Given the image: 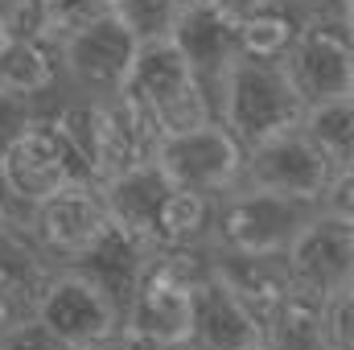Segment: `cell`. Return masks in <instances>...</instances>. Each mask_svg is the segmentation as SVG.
Segmentation results:
<instances>
[{
  "label": "cell",
  "instance_id": "cell-31",
  "mask_svg": "<svg viewBox=\"0 0 354 350\" xmlns=\"http://www.w3.org/2000/svg\"><path fill=\"white\" fill-rule=\"evenodd\" d=\"M75 350H128V338H124V330H120V334H107V338H99V342H87V347H75Z\"/></svg>",
  "mask_w": 354,
  "mask_h": 350
},
{
  "label": "cell",
  "instance_id": "cell-24",
  "mask_svg": "<svg viewBox=\"0 0 354 350\" xmlns=\"http://www.w3.org/2000/svg\"><path fill=\"white\" fill-rule=\"evenodd\" d=\"M317 313H322V330H326L330 350H354V284L326 293L317 301Z\"/></svg>",
  "mask_w": 354,
  "mask_h": 350
},
{
  "label": "cell",
  "instance_id": "cell-23",
  "mask_svg": "<svg viewBox=\"0 0 354 350\" xmlns=\"http://www.w3.org/2000/svg\"><path fill=\"white\" fill-rule=\"evenodd\" d=\"M181 8H185V0H111V12L136 33V42L169 37Z\"/></svg>",
  "mask_w": 354,
  "mask_h": 350
},
{
  "label": "cell",
  "instance_id": "cell-19",
  "mask_svg": "<svg viewBox=\"0 0 354 350\" xmlns=\"http://www.w3.org/2000/svg\"><path fill=\"white\" fill-rule=\"evenodd\" d=\"M309 17L313 12L301 0H268L252 8L248 17H239V54L260 62H280Z\"/></svg>",
  "mask_w": 354,
  "mask_h": 350
},
{
  "label": "cell",
  "instance_id": "cell-1",
  "mask_svg": "<svg viewBox=\"0 0 354 350\" xmlns=\"http://www.w3.org/2000/svg\"><path fill=\"white\" fill-rule=\"evenodd\" d=\"M46 116L95 185L120 177L140 161H153V145L161 140L128 95H111V99L66 95L58 107H46Z\"/></svg>",
  "mask_w": 354,
  "mask_h": 350
},
{
  "label": "cell",
  "instance_id": "cell-20",
  "mask_svg": "<svg viewBox=\"0 0 354 350\" xmlns=\"http://www.w3.org/2000/svg\"><path fill=\"white\" fill-rule=\"evenodd\" d=\"M210 223H214V198L174 185L165 194V206L153 227V248H210Z\"/></svg>",
  "mask_w": 354,
  "mask_h": 350
},
{
  "label": "cell",
  "instance_id": "cell-2",
  "mask_svg": "<svg viewBox=\"0 0 354 350\" xmlns=\"http://www.w3.org/2000/svg\"><path fill=\"white\" fill-rule=\"evenodd\" d=\"M214 120L243 149H252L288 128H301L305 99L288 83L280 62H260L239 54L214 83Z\"/></svg>",
  "mask_w": 354,
  "mask_h": 350
},
{
  "label": "cell",
  "instance_id": "cell-14",
  "mask_svg": "<svg viewBox=\"0 0 354 350\" xmlns=\"http://www.w3.org/2000/svg\"><path fill=\"white\" fill-rule=\"evenodd\" d=\"M189 342L198 350H264V322L206 268L194 293Z\"/></svg>",
  "mask_w": 354,
  "mask_h": 350
},
{
  "label": "cell",
  "instance_id": "cell-21",
  "mask_svg": "<svg viewBox=\"0 0 354 350\" xmlns=\"http://www.w3.org/2000/svg\"><path fill=\"white\" fill-rule=\"evenodd\" d=\"M264 350H330L317 297H305L292 288L264 317Z\"/></svg>",
  "mask_w": 354,
  "mask_h": 350
},
{
  "label": "cell",
  "instance_id": "cell-6",
  "mask_svg": "<svg viewBox=\"0 0 354 350\" xmlns=\"http://www.w3.org/2000/svg\"><path fill=\"white\" fill-rule=\"evenodd\" d=\"M75 181H87V174L41 107V116L29 124V132L0 157V190H4L8 214L25 219L33 206H41L46 198H54L58 190H66Z\"/></svg>",
  "mask_w": 354,
  "mask_h": 350
},
{
  "label": "cell",
  "instance_id": "cell-27",
  "mask_svg": "<svg viewBox=\"0 0 354 350\" xmlns=\"http://www.w3.org/2000/svg\"><path fill=\"white\" fill-rule=\"evenodd\" d=\"M0 350H75L66 338H58L46 322H37L33 313L12 317L8 330L0 334Z\"/></svg>",
  "mask_w": 354,
  "mask_h": 350
},
{
  "label": "cell",
  "instance_id": "cell-18",
  "mask_svg": "<svg viewBox=\"0 0 354 350\" xmlns=\"http://www.w3.org/2000/svg\"><path fill=\"white\" fill-rule=\"evenodd\" d=\"M0 87L17 91L25 99H46L62 87L58 79V46L41 37H4L0 42Z\"/></svg>",
  "mask_w": 354,
  "mask_h": 350
},
{
  "label": "cell",
  "instance_id": "cell-30",
  "mask_svg": "<svg viewBox=\"0 0 354 350\" xmlns=\"http://www.w3.org/2000/svg\"><path fill=\"white\" fill-rule=\"evenodd\" d=\"M128 350H198V347L194 342H136V338H128Z\"/></svg>",
  "mask_w": 354,
  "mask_h": 350
},
{
  "label": "cell",
  "instance_id": "cell-26",
  "mask_svg": "<svg viewBox=\"0 0 354 350\" xmlns=\"http://www.w3.org/2000/svg\"><path fill=\"white\" fill-rule=\"evenodd\" d=\"M41 116V103L37 99H25L17 91L0 87V157L29 132V124Z\"/></svg>",
  "mask_w": 354,
  "mask_h": 350
},
{
  "label": "cell",
  "instance_id": "cell-4",
  "mask_svg": "<svg viewBox=\"0 0 354 350\" xmlns=\"http://www.w3.org/2000/svg\"><path fill=\"white\" fill-rule=\"evenodd\" d=\"M313 206L239 181L223 198H214L210 248L218 252H252V256H284L297 231L309 223Z\"/></svg>",
  "mask_w": 354,
  "mask_h": 350
},
{
  "label": "cell",
  "instance_id": "cell-11",
  "mask_svg": "<svg viewBox=\"0 0 354 350\" xmlns=\"http://www.w3.org/2000/svg\"><path fill=\"white\" fill-rule=\"evenodd\" d=\"M284 268L292 288L317 301L334 288L354 284V219H334L313 210L309 223L288 243Z\"/></svg>",
  "mask_w": 354,
  "mask_h": 350
},
{
  "label": "cell",
  "instance_id": "cell-12",
  "mask_svg": "<svg viewBox=\"0 0 354 350\" xmlns=\"http://www.w3.org/2000/svg\"><path fill=\"white\" fill-rule=\"evenodd\" d=\"M330 174H334L330 157L305 136V128H288L272 140H260L243 157V181L248 185L309 202L313 210H317V198H322Z\"/></svg>",
  "mask_w": 354,
  "mask_h": 350
},
{
  "label": "cell",
  "instance_id": "cell-29",
  "mask_svg": "<svg viewBox=\"0 0 354 350\" xmlns=\"http://www.w3.org/2000/svg\"><path fill=\"white\" fill-rule=\"evenodd\" d=\"M210 4L223 8V12H231V17L239 21V17H248L252 8H260V4H268V0H210Z\"/></svg>",
  "mask_w": 354,
  "mask_h": 350
},
{
  "label": "cell",
  "instance_id": "cell-8",
  "mask_svg": "<svg viewBox=\"0 0 354 350\" xmlns=\"http://www.w3.org/2000/svg\"><path fill=\"white\" fill-rule=\"evenodd\" d=\"M288 83L309 103L354 95V37L351 17H309L280 58Z\"/></svg>",
  "mask_w": 354,
  "mask_h": 350
},
{
  "label": "cell",
  "instance_id": "cell-17",
  "mask_svg": "<svg viewBox=\"0 0 354 350\" xmlns=\"http://www.w3.org/2000/svg\"><path fill=\"white\" fill-rule=\"evenodd\" d=\"M157 256V248L153 243H145L140 235H132L128 227H120L115 219H111V227H107V235L91 248L83 260L75 264V268H83L91 272L107 293H111V301L120 305V313H124V305H128V297L136 293V284H140V276H145V268L149 260Z\"/></svg>",
  "mask_w": 354,
  "mask_h": 350
},
{
  "label": "cell",
  "instance_id": "cell-7",
  "mask_svg": "<svg viewBox=\"0 0 354 350\" xmlns=\"http://www.w3.org/2000/svg\"><path fill=\"white\" fill-rule=\"evenodd\" d=\"M243 157L248 149L218 120H206L185 132H169L153 145V165L174 185L206 198H223L243 181Z\"/></svg>",
  "mask_w": 354,
  "mask_h": 350
},
{
  "label": "cell",
  "instance_id": "cell-10",
  "mask_svg": "<svg viewBox=\"0 0 354 350\" xmlns=\"http://www.w3.org/2000/svg\"><path fill=\"white\" fill-rule=\"evenodd\" d=\"M25 223L37 235V243L46 248V256L62 268V264H79L107 235L111 210L95 181H75L58 190L54 198H46L41 206H33Z\"/></svg>",
  "mask_w": 354,
  "mask_h": 350
},
{
  "label": "cell",
  "instance_id": "cell-33",
  "mask_svg": "<svg viewBox=\"0 0 354 350\" xmlns=\"http://www.w3.org/2000/svg\"><path fill=\"white\" fill-rule=\"evenodd\" d=\"M0 42H4V33H0Z\"/></svg>",
  "mask_w": 354,
  "mask_h": 350
},
{
  "label": "cell",
  "instance_id": "cell-3",
  "mask_svg": "<svg viewBox=\"0 0 354 350\" xmlns=\"http://www.w3.org/2000/svg\"><path fill=\"white\" fill-rule=\"evenodd\" d=\"M120 95H128L140 107V116L157 128V136L214 120V91L198 79V71L177 54L169 37L140 42Z\"/></svg>",
  "mask_w": 354,
  "mask_h": 350
},
{
  "label": "cell",
  "instance_id": "cell-28",
  "mask_svg": "<svg viewBox=\"0 0 354 350\" xmlns=\"http://www.w3.org/2000/svg\"><path fill=\"white\" fill-rule=\"evenodd\" d=\"M317 210L322 214H334V219H354V165L330 174L322 198H317Z\"/></svg>",
  "mask_w": 354,
  "mask_h": 350
},
{
  "label": "cell",
  "instance_id": "cell-15",
  "mask_svg": "<svg viewBox=\"0 0 354 350\" xmlns=\"http://www.w3.org/2000/svg\"><path fill=\"white\" fill-rule=\"evenodd\" d=\"M58 264L46 256V248L37 243V235L29 231L25 219H0V301L25 317L33 313L46 280L54 276Z\"/></svg>",
  "mask_w": 354,
  "mask_h": 350
},
{
  "label": "cell",
  "instance_id": "cell-13",
  "mask_svg": "<svg viewBox=\"0 0 354 350\" xmlns=\"http://www.w3.org/2000/svg\"><path fill=\"white\" fill-rule=\"evenodd\" d=\"M169 42L198 71V79L214 91L223 71L239 58V21L214 8L210 0H185V8L177 12L174 29H169Z\"/></svg>",
  "mask_w": 354,
  "mask_h": 350
},
{
  "label": "cell",
  "instance_id": "cell-25",
  "mask_svg": "<svg viewBox=\"0 0 354 350\" xmlns=\"http://www.w3.org/2000/svg\"><path fill=\"white\" fill-rule=\"evenodd\" d=\"M0 33L4 37H50V8L41 0H0Z\"/></svg>",
  "mask_w": 354,
  "mask_h": 350
},
{
  "label": "cell",
  "instance_id": "cell-16",
  "mask_svg": "<svg viewBox=\"0 0 354 350\" xmlns=\"http://www.w3.org/2000/svg\"><path fill=\"white\" fill-rule=\"evenodd\" d=\"M206 260H210V276L223 280L260 322L292 293L284 256H252V252H218V248H206Z\"/></svg>",
  "mask_w": 354,
  "mask_h": 350
},
{
  "label": "cell",
  "instance_id": "cell-32",
  "mask_svg": "<svg viewBox=\"0 0 354 350\" xmlns=\"http://www.w3.org/2000/svg\"><path fill=\"white\" fill-rule=\"evenodd\" d=\"M0 219H8V202H4V190H0Z\"/></svg>",
  "mask_w": 354,
  "mask_h": 350
},
{
  "label": "cell",
  "instance_id": "cell-22",
  "mask_svg": "<svg viewBox=\"0 0 354 350\" xmlns=\"http://www.w3.org/2000/svg\"><path fill=\"white\" fill-rule=\"evenodd\" d=\"M301 128H305V136L330 157L334 169H351L354 165V95H338V99L309 103Z\"/></svg>",
  "mask_w": 354,
  "mask_h": 350
},
{
  "label": "cell",
  "instance_id": "cell-9",
  "mask_svg": "<svg viewBox=\"0 0 354 350\" xmlns=\"http://www.w3.org/2000/svg\"><path fill=\"white\" fill-rule=\"evenodd\" d=\"M33 317L46 322L71 347L99 342L107 334H120V326H124V313L111 301V293L91 272L75 268V264L54 268V276L46 280V288L33 305Z\"/></svg>",
  "mask_w": 354,
  "mask_h": 350
},
{
  "label": "cell",
  "instance_id": "cell-5",
  "mask_svg": "<svg viewBox=\"0 0 354 350\" xmlns=\"http://www.w3.org/2000/svg\"><path fill=\"white\" fill-rule=\"evenodd\" d=\"M136 50H140L136 33L111 8H103L99 17L58 37V79L71 95L111 99L128 83Z\"/></svg>",
  "mask_w": 354,
  "mask_h": 350
}]
</instances>
